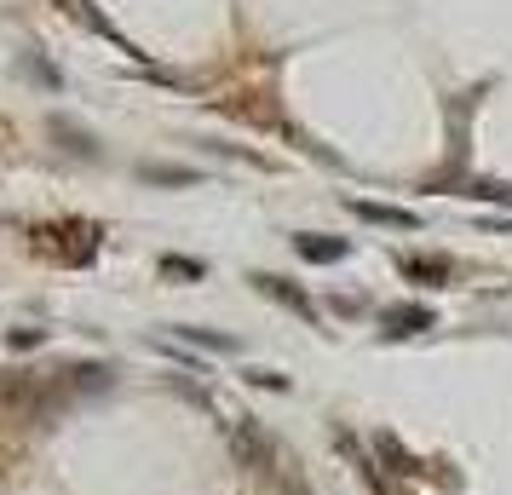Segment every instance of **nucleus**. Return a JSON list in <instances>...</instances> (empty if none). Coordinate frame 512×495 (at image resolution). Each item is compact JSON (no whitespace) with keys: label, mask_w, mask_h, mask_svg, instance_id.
<instances>
[{"label":"nucleus","mask_w":512,"mask_h":495,"mask_svg":"<svg viewBox=\"0 0 512 495\" xmlns=\"http://www.w3.org/2000/svg\"><path fill=\"white\" fill-rule=\"evenodd\" d=\"M351 213H357V219H369V225L415 231V213H409V208H386V202H369V196H351Z\"/></svg>","instance_id":"1"},{"label":"nucleus","mask_w":512,"mask_h":495,"mask_svg":"<svg viewBox=\"0 0 512 495\" xmlns=\"http://www.w3.org/2000/svg\"><path fill=\"white\" fill-rule=\"evenodd\" d=\"M340 449H346V455H351V467H357V478H363V484H369L374 495H397V484H392V478H386V472H380V461H369L363 449L351 444V432H340Z\"/></svg>","instance_id":"2"},{"label":"nucleus","mask_w":512,"mask_h":495,"mask_svg":"<svg viewBox=\"0 0 512 495\" xmlns=\"http://www.w3.org/2000/svg\"><path fill=\"white\" fill-rule=\"evenodd\" d=\"M254 283H259V294H271V300H282L288 311H300L305 323H317V306H311L294 283H282V277H254Z\"/></svg>","instance_id":"3"},{"label":"nucleus","mask_w":512,"mask_h":495,"mask_svg":"<svg viewBox=\"0 0 512 495\" xmlns=\"http://www.w3.org/2000/svg\"><path fill=\"white\" fill-rule=\"evenodd\" d=\"M380 323L392 334H420V329H432V311H420V306H386L380 311Z\"/></svg>","instance_id":"4"},{"label":"nucleus","mask_w":512,"mask_h":495,"mask_svg":"<svg viewBox=\"0 0 512 495\" xmlns=\"http://www.w3.org/2000/svg\"><path fill=\"white\" fill-rule=\"evenodd\" d=\"M294 248H300L305 260H317V265H334V260H346V242H340V236H300Z\"/></svg>","instance_id":"5"},{"label":"nucleus","mask_w":512,"mask_h":495,"mask_svg":"<svg viewBox=\"0 0 512 495\" xmlns=\"http://www.w3.org/2000/svg\"><path fill=\"white\" fill-rule=\"evenodd\" d=\"M403 271H409V277H420V283H443V277H449V260H438V254H409V260H403Z\"/></svg>","instance_id":"6"},{"label":"nucleus","mask_w":512,"mask_h":495,"mask_svg":"<svg viewBox=\"0 0 512 495\" xmlns=\"http://www.w3.org/2000/svg\"><path fill=\"white\" fill-rule=\"evenodd\" d=\"M374 449H380V455H386V467H392L397 478H409V472H415V461H409V449L397 444L392 432H380V438H374Z\"/></svg>","instance_id":"7"},{"label":"nucleus","mask_w":512,"mask_h":495,"mask_svg":"<svg viewBox=\"0 0 512 495\" xmlns=\"http://www.w3.org/2000/svg\"><path fill=\"white\" fill-rule=\"evenodd\" d=\"M144 179H162V185H190L196 173H185V167H144Z\"/></svg>","instance_id":"8"},{"label":"nucleus","mask_w":512,"mask_h":495,"mask_svg":"<svg viewBox=\"0 0 512 495\" xmlns=\"http://www.w3.org/2000/svg\"><path fill=\"white\" fill-rule=\"evenodd\" d=\"M288 495H305V490H300V484H288Z\"/></svg>","instance_id":"9"}]
</instances>
